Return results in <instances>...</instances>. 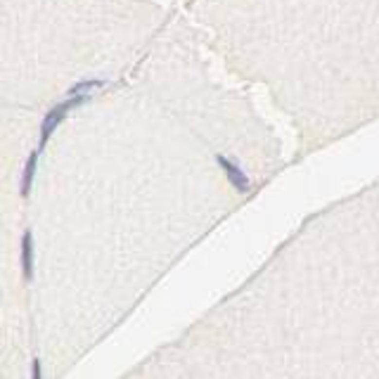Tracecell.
<instances>
[{
    "mask_svg": "<svg viewBox=\"0 0 379 379\" xmlns=\"http://www.w3.org/2000/svg\"><path fill=\"white\" fill-rule=\"evenodd\" d=\"M81 102H83L81 97H72V95H69V100H67V102H62V105H57L54 109H50V111H48V116L43 119V126H40V147H43V144L50 140V135L54 133V128L62 124L64 114H67V111H69L72 107L81 105Z\"/></svg>",
    "mask_w": 379,
    "mask_h": 379,
    "instance_id": "6da1fadb",
    "label": "cell"
},
{
    "mask_svg": "<svg viewBox=\"0 0 379 379\" xmlns=\"http://www.w3.org/2000/svg\"><path fill=\"white\" fill-rule=\"evenodd\" d=\"M218 163H220V168L225 171L228 180L233 182V187H235L237 192H249V180H247V176L242 173V168H237L235 163L228 162V159L220 157V154H218Z\"/></svg>",
    "mask_w": 379,
    "mask_h": 379,
    "instance_id": "7a4b0ae2",
    "label": "cell"
},
{
    "mask_svg": "<svg viewBox=\"0 0 379 379\" xmlns=\"http://www.w3.org/2000/svg\"><path fill=\"white\" fill-rule=\"evenodd\" d=\"M21 268H24V280L31 282V277H34V242H31L29 230L21 237Z\"/></svg>",
    "mask_w": 379,
    "mask_h": 379,
    "instance_id": "3957f363",
    "label": "cell"
},
{
    "mask_svg": "<svg viewBox=\"0 0 379 379\" xmlns=\"http://www.w3.org/2000/svg\"><path fill=\"white\" fill-rule=\"evenodd\" d=\"M36 163H38V152H34L26 162V168H24V180H21V195L26 197L31 192V182H34V176H36Z\"/></svg>",
    "mask_w": 379,
    "mask_h": 379,
    "instance_id": "277c9868",
    "label": "cell"
},
{
    "mask_svg": "<svg viewBox=\"0 0 379 379\" xmlns=\"http://www.w3.org/2000/svg\"><path fill=\"white\" fill-rule=\"evenodd\" d=\"M97 88H102V81H83V83L73 86L72 90H69V95H72V97H81V100L86 102Z\"/></svg>",
    "mask_w": 379,
    "mask_h": 379,
    "instance_id": "5b68a950",
    "label": "cell"
},
{
    "mask_svg": "<svg viewBox=\"0 0 379 379\" xmlns=\"http://www.w3.org/2000/svg\"><path fill=\"white\" fill-rule=\"evenodd\" d=\"M31 375H34V379H40V362L34 361V370H31Z\"/></svg>",
    "mask_w": 379,
    "mask_h": 379,
    "instance_id": "8992f818",
    "label": "cell"
}]
</instances>
